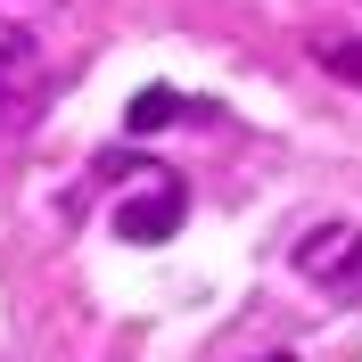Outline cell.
<instances>
[{"label":"cell","mask_w":362,"mask_h":362,"mask_svg":"<svg viewBox=\"0 0 362 362\" xmlns=\"http://www.w3.org/2000/svg\"><path fill=\"white\" fill-rule=\"evenodd\" d=\"M181 206H189V198H181V181H173V173H157L140 198L115 206V230H124L132 247H157V239H173V230H181Z\"/></svg>","instance_id":"3"},{"label":"cell","mask_w":362,"mask_h":362,"mask_svg":"<svg viewBox=\"0 0 362 362\" xmlns=\"http://www.w3.org/2000/svg\"><path fill=\"white\" fill-rule=\"evenodd\" d=\"M33 107H42V49H33V33L0 25V132L25 124Z\"/></svg>","instance_id":"2"},{"label":"cell","mask_w":362,"mask_h":362,"mask_svg":"<svg viewBox=\"0 0 362 362\" xmlns=\"http://www.w3.org/2000/svg\"><path fill=\"white\" fill-rule=\"evenodd\" d=\"M321 66L338 74V83H354V90H362V42H321Z\"/></svg>","instance_id":"5"},{"label":"cell","mask_w":362,"mask_h":362,"mask_svg":"<svg viewBox=\"0 0 362 362\" xmlns=\"http://www.w3.org/2000/svg\"><path fill=\"white\" fill-rule=\"evenodd\" d=\"M264 362H296V354H264Z\"/></svg>","instance_id":"6"},{"label":"cell","mask_w":362,"mask_h":362,"mask_svg":"<svg viewBox=\"0 0 362 362\" xmlns=\"http://www.w3.org/2000/svg\"><path fill=\"white\" fill-rule=\"evenodd\" d=\"M296 272L338 296H362V223H321L296 239Z\"/></svg>","instance_id":"1"},{"label":"cell","mask_w":362,"mask_h":362,"mask_svg":"<svg viewBox=\"0 0 362 362\" xmlns=\"http://www.w3.org/2000/svg\"><path fill=\"white\" fill-rule=\"evenodd\" d=\"M173 115H198V107H189L181 90H140L132 107H124V124H132V132H165Z\"/></svg>","instance_id":"4"}]
</instances>
